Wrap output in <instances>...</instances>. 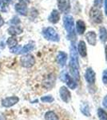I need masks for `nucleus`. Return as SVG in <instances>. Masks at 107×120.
Instances as JSON below:
<instances>
[{
    "instance_id": "1",
    "label": "nucleus",
    "mask_w": 107,
    "mask_h": 120,
    "mask_svg": "<svg viewBox=\"0 0 107 120\" xmlns=\"http://www.w3.org/2000/svg\"><path fill=\"white\" fill-rule=\"evenodd\" d=\"M69 68L73 79L76 81L79 80L80 74H79V67L77 62V53L74 44H71L70 46V59Z\"/></svg>"
},
{
    "instance_id": "2",
    "label": "nucleus",
    "mask_w": 107,
    "mask_h": 120,
    "mask_svg": "<svg viewBox=\"0 0 107 120\" xmlns=\"http://www.w3.org/2000/svg\"><path fill=\"white\" fill-rule=\"evenodd\" d=\"M42 35L46 40L51 42H58L60 40L59 35L53 27H46L42 30Z\"/></svg>"
},
{
    "instance_id": "3",
    "label": "nucleus",
    "mask_w": 107,
    "mask_h": 120,
    "mask_svg": "<svg viewBox=\"0 0 107 120\" xmlns=\"http://www.w3.org/2000/svg\"><path fill=\"white\" fill-rule=\"evenodd\" d=\"M63 23L64 27L68 33L69 37L73 36L74 33V19L72 16L70 15H66L63 18Z\"/></svg>"
},
{
    "instance_id": "4",
    "label": "nucleus",
    "mask_w": 107,
    "mask_h": 120,
    "mask_svg": "<svg viewBox=\"0 0 107 120\" xmlns=\"http://www.w3.org/2000/svg\"><path fill=\"white\" fill-rule=\"evenodd\" d=\"M20 63L25 68H30L35 63V59L32 55L26 54L20 58Z\"/></svg>"
},
{
    "instance_id": "5",
    "label": "nucleus",
    "mask_w": 107,
    "mask_h": 120,
    "mask_svg": "<svg viewBox=\"0 0 107 120\" xmlns=\"http://www.w3.org/2000/svg\"><path fill=\"white\" fill-rule=\"evenodd\" d=\"M89 16L92 21H94L96 23H101L102 22L103 16L102 14V11L99 10V8L97 7H93L90 10V12H89Z\"/></svg>"
},
{
    "instance_id": "6",
    "label": "nucleus",
    "mask_w": 107,
    "mask_h": 120,
    "mask_svg": "<svg viewBox=\"0 0 107 120\" xmlns=\"http://www.w3.org/2000/svg\"><path fill=\"white\" fill-rule=\"evenodd\" d=\"M61 79L63 81L67 83V86L70 89H73L74 90V89H75L77 87V82H76V81L72 78V77L70 76L69 74H68L67 72H66V71L62 73Z\"/></svg>"
},
{
    "instance_id": "7",
    "label": "nucleus",
    "mask_w": 107,
    "mask_h": 120,
    "mask_svg": "<svg viewBox=\"0 0 107 120\" xmlns=\"http://www.w3.org/2000/svg\"><path fill=\"white\" fill-rule=\"evenodd\" d=\"M58 7L62 13L67 14L70 10V0H58Z\"/></svg>"
},
{
    "instance_id": "8",
    "label": "nucleus",
    "mask_w": 107,
    "mask_h": 120,
    "mask_svg": "<svg viewBox=\"0 0 107 120\" xmlns=\"http://www.w3.org/2000/svg\"><path fill=\"white\" fill-rule=\"evenodd\" d=\"M18 101H19V98L18 97H17V96L7 97L2 101V105H3V106L7 107V108L11 107V106H13L14 105H15L17 102H18Z\"/></svg>"
},
{
    "instance_id": "9",
    "label": "nucleus",
    "mask_w": 107,
    "mask_h": 120,
    "mask_svg": "<svg viewBox=\"0 0 107 120\" xmlns=\"http://www.w3.org/2000/svg\"><path fill=\"white\" fill-rule=\"evenodd\" d=\"M59 93H60L61 98L65 102H68L70 100L71 94H70V92L69 91V90L66 88V86H62V87L60 88Z\"/></svg>"
},
{
    "instance_id": "10",
    "label": "nucleus",
    "mask_w": 107,
    "mask_h": 120,
    "mask_svg": "<svg viewBox=\"0 0 107 120\" xmlns=\"http://www.w3.org/2000/svg\"><path fill=\"white\" fill-rule=\"evenodd\" d=\"M15 9L17 13H18L19 15H22V16H26L28 14V7H27V5L23 4V3H18L17 4H15Z\"/></svg>"
},
{
    "instance_id": "11",
    "label": "nucleus",
    "mask_w": 107,
    "mask_h": 120,
    "mask_svg": "<svg viewBox=\"0 0 107 120\" xmlns=\"http://www.w3.org/2000/svg\"><path fill=\"white\" fill-rule=\"evenodd\" d=\"M85 79L89 84H94L95 82V73L92 68H88L85 75Z\"/></svg>"
},
{
    "instance_id": "12",
    "label": "nucleus",
    "mask_w": 107,
    "mask_h": 120,
    "mask_svg": "<svg viewBox=\"0 0 107 120\" xmlns=\"http://www.w3.org/2000/svg\"><path fill=\"white\" fill-rule=\"evenodd\" d=\"M7 32L11 36H16L18 34H21L23 32V30L21 26H11L7 30Z\"/></svg>"
},
{
    "instance_id": "13",
    "label": "nucleus",
    "mask_w": 107,
    "mask_h": 120,
    "mask_svg": "<svg viewBox=\"0 0 107 120\" xmlns=\"http://www.w3.org/2000/svg\"><path fill=\"white\" fill-rule=\"evenodd\" d=\"M85 38H86L87 42H89V44L92 46H95L97 43V35L96 33L94 31H89L85 34Z\"/></svg>"
},
{
    "instance_id": "14",
    "label": "nucleus",
    "mask_w": 107,
    "mask_h": 120,
    "mask_svg": "<svg viewBox=\"0 0 107 120\" xmlns=\"http://www.w3.org/2000/svg\"><path fill=\"white\" fill-rule=\"evenodd\" d=\"M67 60V55L63 51H60L58 53V55L57 56V62L58 63V65L61 67H63L66 65Z\"/></svg>"
},
{
    "instance_id": "15",
    "label": "nucleus",
    "mask_w": 107,
    "mask_h": 120,
    "mask_svg": "<svg viewBox=\"0 0 107 120\" xmlns=\"http://www.w3.org/2000/svg\"><path fill=\"white\" fill-rule=\"evenodd\" d=\"M60 19V14L59 12L57 11V10H53L52 12L50 13L49 18H48V20H49L50 22L53 23V24H55V23L58 22Z\"/></svg>"
},
{
    "instance_id": "16",
    "label": "nucleus",
    "mask_w": 107,
    "mask_h": 120,
    "mask_svg": "<svg viewBox=\"0 0 107 120\" xmlns=\"http://www.w3.org/2000/svg\"><path fill=\"white\" fill-rule=\"evenodd\" d=\"M54 80H55V78L54 76H53L52 75H50L49 76H47L45 80L43 81V85L44 86L46 89H50L51 88L52 86L54 85Z\"/></svg>"
},
{
    "instance_id": "17",
    "label": "nucleus",
    "mask_w": 107,
    "mask_h": 120,
    "mask_svg": "<svg viewBox=\"0 0 107 120\" xmlns=\"http://www.w3.org/2000/svg\"><path fill=\"white\" fill-rule=\"evenodd\" d=\"M77 51L78 53L81 57H85L87 55L86 52V46L84 41H80L78 42V46H77Z\"/></svg>"
},
{
    "instance_id": "18",
    "label": "nucleus",
    "mask_w": 107,
    "mask_h": 120,
    "mask_svg": "<svg viewBox=\"0 0 107 120\" xmlns=\"http://www.w3.org/2000/svg\"><path fill=\"white\" fill-rule=\"evenodd\" d=\"M85 28H86V26H85V23L83 22L82 20L77 21V23H76V30H77V34H84Z\"/></svg>"
},
{
    "instance_id": "19",
    "label": "nucleus",
    "mask_w": 107,
    "mask_h": 120,
    "mask_svg": "<svg viewBox=\"0 0 107 120\" xmlns=\"http://www.w3.org/2000/svg\"><path fill=\"white\" fill-rule=\"evenodd\" d=\"M34 49V43L33 42H30L26 45H25L23 47H22L19 54H26L28 52L33 51Z\"/></svg>"
},
{
    "instance_id": "20",
    "label": "nucleus",
    "mask_w": 107,
    "mask_h": 120,
    "mask_svg": "<svg viewBox=\"0 0 107 120\" xmlns=\"http://www.w3.org/2000/svg\"><path fill=\"white\" fill-rule=\"evenodd\" d=\"M7 44L10 48L13 47V46H15L18 45V39H17V38L15 37V36H11V37H9L7 38Z\"/></svg>"
},
{
    "instance_id": "21",
    "label": "nucleus",
    "mask_w": 107,
    "mask_h": 120,
    "mask_svg": "<svg viewBox=\"0 0 107 120\" xmlns=\"http://www.w3.org/2000/svg\"><path fill=\"white\" fill-rule=\"evenodd\" d=\"M45 120H59V119L54 111H50L45 114Z\"/></svg>"
},
{
    "instance_id": "22",
    "label": "nucleus",
    "mask_w": 107,
    "mask_h": 120,
    "mask_svg": "<svg viewBox=\"0 0 107 120\" xmlns=\"http://www.w3.org/2000/svg\"><path fill=\"white\" fill-rule=\"evenodd\" d=\"M99 37H100V40L102 42H106L107 41V30L105 27L100 28Z\"/></svg>"
},
{
    "instance_id": "23",
    "label": "nucleus",
    "mask_w": 107,
    "mask_h": 120,
    "mask_svg": "<svg viewBox=\"0 0 107 120\" xmlns=\"http://www.w3.org/2000/svg\"><path fill=\"white\" fill-rule=\"evenodd\" d=\"M98 116L99 118V120H107V113L102 108H98Z\"/></svg>"
},
{
    "instance_id": "24",
    "label": "nucleus",
    "mask_w": 107,
    "mask_h": 120,
    "mask_svg": "<svg viewBox=\"0 0 107 120\" xmlns=\"http://www.w3.org/2000/svg\"><path fill=\"white\" fill-rule=\"evenodd\" d=\"M8 4L4 1V0H0V11L2 12H7L8 11Z\"/></svg>"
},
{
    "instance_id": "25",
    "label": "nucleus",
    "mask_w": 107,
    "mask_h": 120,
    "mask_svg": "<svg viewBox=\"0 0 107 120\" xmlns=\"http://www.w3.org/2000/svg\"><path fill=\"white\" fill-rule=\"evenodd\" d=\"M9 23L11 26H18V25H19L21 23V20L19 19L18 16H14L13 18L10 20Z\"/></svg>"
},
{
    "instance_id": "26",
    "label": "nucleus",
    "mask_w": 107,
    "mask_h": 120,
    "mask_svg": "<svg viewBox=\"0 0 107 120\" xmlns=\"http://www.w3.org/2000/svg\"><path fill=\"white\" fill-rule=\"evenodd\" d=\"M21 49H22V46H21L20 45H17L15 46H13V47L10 48V51H11V53H14V54H19Z\"/></svg>"
},
{
    "instance_id": "27",
    "label": "nucleus",
    "mask_w": 107,
    "mask_h": 120,
    "mask_svg": "<svg viewBox=\"0 0 107 120\" xmlns=\"http://www.w3.org/2000/svg\"><path fill=\"white\" fill-rule=\"evenodd\" d=\"M41 101L43 102H52L54 101V98L50 95L43 96V97L41 98Z\"/></svg>"
},
{
    "instance_id": "28",
    "label": "nucleus",
    "mask_w": 107,
    "mask_h": 120,
    "mask_svg": "<svg viewBox=\"0 0 107 120\" xmlns=\"http://www.w3.org/2000/svg\"><path fill=\"white\" fill-rule=\"evenodd\" d=\"M103 5V0H94V7L100 9Z\"/></svg>"
},
{
    "instance_id": "29",
    "label": "nucleus",
    "mask_w": 107,
    "mask_h": 120,
    "mask_svg": "<svg viewBox=\"0 0 107 120\" xmlns=\"http://www.w3.org/2000/svg\"><path fill=\"white\" fill-rule=\"evenodd\" d=\"M102 81L105 84H107V69L103 71V74H102Z\"/></svg>"
},
{
    "instance_id": "30",
    "label": "nucleus",
    "mask_w": 107,
    "mask_h": 120,
    "mask_svg": "<svg viewBox=\"0 0 107 120\" xmlns=\"http://www.w3.org/2000/svg\"><path fill=\"white\" fill-rule=\"evenodd\" d=\"M19 3H23V4H29V3H30V0H18Z\"/></svg>"
},
{
    "instance_id": "31",
    "label": "nucleus",
    "mask_w": 107,
    "mask_h": 120,
    "mask_svg": "<svg viewBox=\"0 0 107 120\" xmlns=\"http://www.w3.org/2000/svg\"><path fill=\"white\" fill-rule=\"evenodd\" d=\"M4 23H5V22H4V19H3V17H2V15H0V28L2 27V26L4 25Z\"/></svg>"
},
{
    "instance_id": "32",
    "label": "nucleus",
    "mask_w": 107,
    "mask_h": 120,
    "mask_svg": "<svg viewBox=\"0 0 107 120\" xmlns=\"http://www.w3.org/2000/svg\"><path fill=\"white\" fill-rule=\"evenodd\" d=\"M103 106L107 109V95L104 98V99H103Z\"/></svg>"
},
{
    "instance_id": "33",
    "label": "nucleus",
    "mask_w": 107,
    "mask_h": 120,
    "mask_svg": "<svg viewBox=\"0 0 107 120\" xmlns=\"http://www.w3.org/2000/svg\"><path fill=\"white\" fill-rule=\"evenodd\" d=\"M105 13L107 15V0H105Z\"/></svg>"
},
{
    "instance_id": "34",
    "label": "nucleus",
    "mask_w": 107,
    "mask_h": 120,
    "mask_svg": "<svg viewBox=\"0 0 107 120\" xmlns=\"http://www.w3.org/2000/svg\"><path fill=\"white\" fill-rule=\"evenodd\" d=\"M0 120H6V118L3 115H0Z\"/></svg>"
},
{
    "instance_id": "35",
    "label": "nucleus",
    "mask_w": 107,
    "mask_h": 120,
    "mask_svg": "<svg viewBox=\"0 0 107 120\" xmlns=\"http://www.w3.org/2000/svg\"><path fill=\"white\" fill-rule=\"evenodd\" d=\"M4 1L6 2V3H7V4H10V3H11V2H12V0H4Z\"/></svg>"
}]
</instances>
